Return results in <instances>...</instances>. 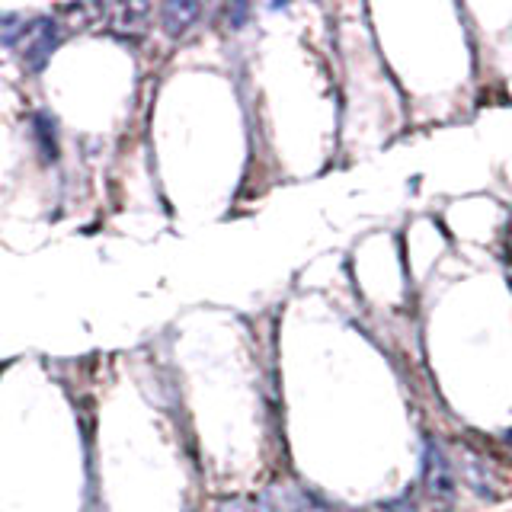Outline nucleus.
<instances>
[{
    "mask_svg": "<svg viewBox=\"0 0 512 512\" xmlns=\"http://www.w3.org/2000/svg\"><path fill=\"white\" fill-rule=\"evenodd\" d=\"M423 487L429 496H436V500H448V496L455 493L452 464L445 461L436 442H426V452H423Z\"/></svg>",
    "mask_w": 512,
    "mask_h": 512,
    "instance_id": "obj_3",
    "label": "nucleus"
},
{
    "mask_svg": "<svg viewBox=\"0 0 512 512\" xmlns=\"http://www.w3.org/2000/svg\"><path fill=\"white\" fill-rule=\"evenodd\" d=\"M202 16L199 4H186V0H173L164 10H160V26L167 29V36H183L189 32V26H196V20Z\"/></svg>",
    "mask_w": 512,
    "mask_h": 512,
    "instance_id": "obj_4",
    "label": "nucleus"
},
{
    "mask_svg": "<svg viewBox=\"0 0 512 512\" xmlns=\"http://www.w3.org/2000/svg\"><path fill=\"white\" fill-rule=\"evenodd\" d=\"M256 512H330V509L308 490L279 484V487H269L260 500H256Z\"/></svg>",
    "mask_w": 512,
    "mask_h": 512,
    "instance_id": "obj_2",
    "label": "nucleus"
},
{
    "mask_svg": "<svg viewBox=\"0 0 512 512\" xmlns=\"http://www.w3.org/2000/svg\"><path fill=\"white\" fill-rule=\"evenodd\" d=\"M26 13H4L0 16V48H13L16 39L23 36L26 29Z\"/></svg>",
    "mask_w": 512,
    "mask_h": 512,
    "instance_id": "obj_6",
    "label": "nucleus"
},
{
    "mask_svg": "<svg viewBox=\"0 0 512 512\" xmlns=\"http://www.w3.org/2000/svg\"><path fill=\"white\" fill-rule=\"evenodd\" d=\"M106 13H112V29H116V32H144V26H148L151 7H144V4L109 7Z\"/></svg>",
    "mask_w": 512,
    "mask_h": 512,
    "instance_id": "obj_5",
    "label": "nucleus"
},
{
    "mask_svg": "<svg viewBox=\"0 0 512 512\" xmlns=\"http://www.w3.org/2000/svg\"><path fill=\"white\" fill-rule=\"evenodd\" d=\"M61 42V29L58 23L52 20V16H36V20H29L26 29H23V36L16 39V52H20V61H23V68L26 71H42L48 58H52V52L58 48Z\"/></svg>",
    "mask_w": 512,
    "mask_h": 512,
    "instance_id": "obj_1",
    "label": "nucleus"
},
{
    "mask_svg": "<svg viewBox=\"0 0 512 512\" xmlns=\"http://www.w3.org/2000/svg\"><path fill=\"white\" fill-rule=\"evenodd\" d=\"M215 512H256V503L250 500H221Z\"/></svg>",
    "mask_w": 512,
    "mask_h": 512,
    "instance_id": "obj_7",
    "label": "nucleus"
}]
</instances>
